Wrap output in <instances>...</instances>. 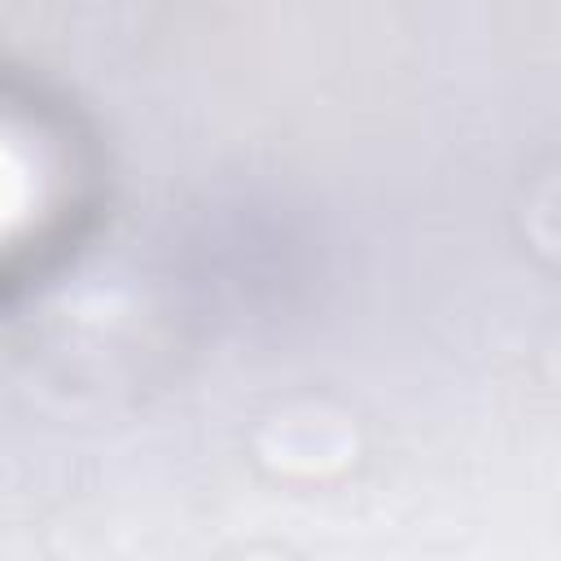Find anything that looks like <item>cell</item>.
Instances as JSON below:
<instances>
[{
	"label": "cell",
	"instance_id": "6da1fadb",
	"mask_svg": "<svg viewBox=\"0 0 561 561\" xmlns=\"http://www.w3.org/2000/svg\"><path fill=\"white\" fill-rule=\"evenodd\" d=\"M259 456L280 473H333L355 456V425L324 403H298L259 430Z\"/></svg>",
	"mask_w": 561,
	"mask_h": 561
},
{
	"label": "cell",
	"instance_id": "7a4b0ae2",
	"mask_svg": "<svg viewBox=\"0 0 561 561\" xmlns=\"http://www.w3.org/2000/svg\"><path fill=\"white\" fill-rule=\"evenodd\" d=\"M526 232L548 254L561 259V171L543 175L526 202Z\"/></svg>",
	"mask_w": 561,
	"mask_h": 561
}]
</instances>
